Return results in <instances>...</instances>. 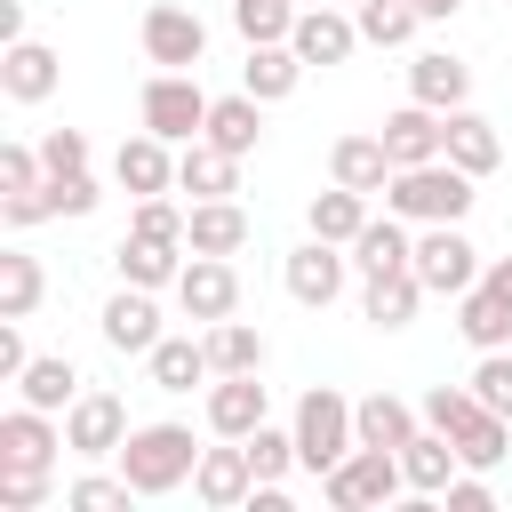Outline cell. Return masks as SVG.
<instances>
[{"label":"cell","mask_w":512,"mask_h":512,"mask_svg":"<svg viewBox=\"0 0 512 512\" xmlns=\"http://www.w3.org/2000/svg\"><path fill=\"white\" fill-rule=\"evenodd\" d=\"M472 184H480V176H464L456 160L392 168V184H384V208H392L400 224H456V216L472 208Z\"/></svg>","instance_id":"1"},{"label":"cell","mask_w":512,"mask_h":512,"mask_svg":"<svg viewBox=\"0 0 512 512\" xmlns=\"http://www.w3.org/2000/svg\"><path fill=\"white\" fill-rule=\"evenodd\" d=\"M192 464H200V448H192L184 424H136V432L120 440V480H128L136 496H168V488H184Z\"/></svg>","instance_id":"2"},{"label":"cell","mask_w":512,"mask_h":512,"mask_svg":"<svg viewBox=\"0 0 512 512\" xmlns=\"http://www.w3.org/2000/svg\"><path fill=\"white\" fill-rule=\"evenodd\" d=\"M296 464L304 472H328V464H344L352 448H360V432H352V400L336 392V384H312L304 400H296Z\"/></svg>","instance_id":"3"},{"label":"cell","mask_w":512,"mask_h":512,"mask_svg":"<svg viewBox=\"0 0 512 512\" xmlns=\"http://www.w3.org/2000/svg\"><path fill=\"white\" fill-rule=\"evenodd\" d=\"M400 488H408V472H400V456H392V448H352L344 464H328V472H320V496H328L336 512L392 504Z\"/></svg>","instance_id":"4"},{"label":"cell","mask_w":512,"mask_h":512,"mask_svg":"<svg viewBox=\"0 0 512 512\" xmlns=\"http://www.w3.org/2000/svg\"><path fill=\"white\" fill-rule=\"evenodd\" d=\"M208 104H216V96H200L192 72H152V80H144V128L168 136V144H192V136L208 128Z\"/></svg>","instance_id":"5"},{"label":"cell","mask_w":512,"mask_h":512,"mask_svg":"<svg viewBox=\"0 0 512 512\" xmlns=\"http://www.w3.org/2000/svg\"><path fill=\"white\" fill-rule=\"evenodd\" d=\"M144 56H152L160 72H192V64L208 56V24H200L184 0H152V8H144Z\"/></svg>","instance_id":"6"},{"label":"cell","mask_w":512,"mask_h":512,"mask_svg":"<svg viewBox=\"0 0 512 512\" xmlns=\"http://www.w3.org/2000/svg\"><path fill=\"white\" fill-rule=\"evenodd\" d=\"M408 264H416V280H424L432 296H464V288L480 280V248H472L456 224H432V232L416 240V256H408Z\"/></svg>","instance_id":"7"},{"label":"cell","mask_w":512,"mask_h":512,"mask_svg":"<svg viewBox=\"0 0 512 512\" xmlns=\"http://www.w3.org/2000/svg\"><path fill=\"white\" fill-rule=\"evenodd\" d=\"M280 272H288V296H296L304 312H328V304L344 296L352 256H336V240H320V232H312L304 248H288V264H280Z\"/></svg>","instance_id":"8"},{"label":"cell","mask_w":512,"mask_h":512,"mask_svg":"<svg viewBox=\"0 0 512 512\" xmlns=\"http://www.w3.org/2000/svg\"><path fill=\"white\" fill-rule=\"evenodd\" d=\"M128 432H136V424H128V408H120L112 392H80V400L64 408V448H72V456H120Z\"/></svg>","instance_id":"9"},{"label":"cell","mask_w":512,"mask_h":512,"mask_svg":"<svg viewBox=\"0 0 512 512\" xmlns=\"http://www.w3.org/2000/svg\"><path fill=\"white\" fill-rule=\"evenodd\" d=\"M384 152H392V168H424V160H448V112H432V104H400L392 120H384Z\"/></svg>","instance_id":"10"},{"label":"cell","mask_w":512,"mask_h":512,"mask_svg":"<svg viewBox=\"0 0 512 512\" xmlns=\"http://www.w3.org/2000/svg\"><path fill=\"white\" fill-rule=\"evenodd\" d=\"M176 304H184V320H232L240 312V272L224 256H192L176 272Z\"/></svg>","instance_id":"11"},{"label":"cell","mask_w":512,"mask_h":512,"mask_svg":"<svg viewBox=\"0 0 512 512\" xmlns=\"http://www.w3.org/2000/svg\"><path fill=\"white\" fill-rule=\"evenodd\" d=\"M192 496H200L208 512L248 504V496H256V464H248V448H240V440H232V448H200V464H192Z\"/></svg>","instance_id":"12"},{"label":"cell","mask_w":512,"mask_h":512,"mask_svg":"<svg viewBox=\"0 0 512 512\" xmlns=\"http://www.w3.org/2000/svg\"><path fill=\"white\" fill-rule=\"evenodd\" d=\"M288 48L304 56V64H344L352 48H360V16H336V8H296V32H288Z\"/></svg>","instance_id":"13"},{"label":"cell","mask_w":512,"mask_h":512,"mask_svg":"<svg viewBox=\"0 0 512 512\" xmlns=\"http://www.w3.org/2000/svg\"><path fill=\"white\" fill-rule=\"evenodd\" d=\"M112 176H120V192H136V200H152V192H168L176 184V152H168V136H128L120 152H112Z\"/></svg>","instance_id":"14"},{"label":"cell","mask_w":512,"mask_h":512,"mask_svg":"<svg viewBox=\"0 0 512 512\" xmlns=\"http://www.w3.org/2000/svg\"><path fill=\"white\" fill-rule=\"evenodd\" d=\"M184 248H192V256H240V248H248V208H240V200H192Z\"/></svg>","instance_id":"15"},{"label":"cell","mask_w":512,"mask_h":512,"mask_svg":"<svg viewBox=\"0 0 512 512\" xmlns=\"http://www.w3.org/2000/svg\"><path fill=\"white\" fill-rule=\"evenodd\" d=\"M264 408H272V392H264L256 376H224V384H208V432H216V440H248V432L264 424Z\"/></svg>","instance_id":"16"},{"label":"cell","mask_w":512,"mask_h":512,"mask_svg":"<svg viewBox=\"0 0 512 512\" xmlns=\"http://www.w3.org/2000/svg\"><path fill=\"white\" fill-rule=\"evenodd\" d=\"M56 80H64L56 48H40V40H8V56H0V88H8L16 104H48Z\"/></svg>","instance_id":"17"},{"label":"cell","mask_w":512,"mask_h":512,"mask_svg":"<svg viewBox=\"0 0 512 512\" xmlns=\"http://www.w3.org/2000/svg\"><path fill=\"white\" fill-rule=\"evenodd\" d=\"M176 184H184L192 200H232V184H240V152H224V144L192 136V144L176 152Z\"/></svg>","instance_id":"18"},{"label":"cell","mask_w":512,"mask_h":512,"mask_svg":"<svg viewBox=\"0 0 512 512\" xmlns=\"http://www.w3.org/2000/svg\"><path fill=\"white\" fill-rule=\"evenodd\" d=\"M112 264H120V280H128V288H176L184 248H176V240H152V232H120Z\"/></svg>","instance_id":"19"},{"label":"cell","mask_w":512,"mask_h":512,"mask_svg":"<svg viewBox=\"0 0 512 512\" xmlns=\"http://www.w3.org/2000/svg\"><path fill=\"white\" fill-rule=\"evenodd\" d=\"M456 336H464L472 352H504V344H512V304H504L488 280H472V288L456 296Z\"/></svg>","instance_id":"20"},{"label":"cell","mask_w":512,"mask_h":512,"mask_svg":"<svg viewBox=\"0 0 512 512\" xmlns=\"http://www.w3.org/2000/svg\"><path fill=\"white\" fill-rule=\"evenodd\" d=\"M408 96L432 104V112H456V104L472 96V64H456L448 48H424V56L408 64Z\"/></svg>","instance_id":"21"},{"label":"cell","mask_w":512,"mask_h":512,"mask_svg":"<svg viewBox=\"0 0 512 512\" xmlns=\"http://www.w3.org/2000/svg\"><path fill=\"white\" fill-rule=\"evenodd\" d=\"M56 448H64V432L48 424V408H8L0 416V464H56Z\"/></svg>","instance_id":"22"},{"label":"cell","mask_w":512,"mask_h":512,"mask_svg":"<svg viewBox=\"0 0 512 512\" xmlns=\"http://www.w3.org/2000/svg\"><path fill=\"white\" fill-rule=\"evenodd\" d=\"M400 472H408V488H416V496H440V488L464 472V456H456V440H448V432H432V424H424V432H408Z\"/></svg>","instance_id":"23"},{"label":"cell","mask_w":512,"mask_h":512,"mask_svg":"<svg viewBox=\"0 0 512 512\" xmlns=\"http://www.w3.org/2000/svg\"><path fill=\"white\" fill-rule=\"evenodd\" d=\"M328 176L352 184V192H384V184H392V152H384V136H336V144H328Z\"/></svg>","instance_id":"24"},{"label":"cell","mask_w":512,"mask_h":512,"mask_svg":"<svg viewBox=\"0 0 512 512\" xmlns=\"http://www.w3.org/2000/svg\"><path fill=\"white\" fill-rule=\"evenodd\" d=\"M432 288L416 280V264H400V272H376L368 288H360V312L376 320V328H408L416 320V304H424Z\"/></svg>","instance_id":"25"},{"label":"cell","mask_w":512,"mask_h":512,"mask_svg":"<svg viewBox=\"0 0 512 512\" xmlns=\"http://www.w3.org/2000/svg\"><path fill=\"white\" fill-rule=\"evenodd\" d=\"M104 344H112V352H152V344H160L152 288H120V296L104 304Z\"/></svg>","instance_id":"26"},{"label":"cell","mask_w":512,"mask_h":512,"mask_svg":"<svg viewBox=\"0 0 512 512\" xmlns=\"http://www.w3.org/2000/svg\"><path fill=\"white\" fill-rule=\"evenodd\" d=\"M200 136L248 160V152H256V136H264V96H248V88H240V96H216V104H208V128H200Z\"/></svg>","instance_id":"27"},{"label":"cell","mask_w":512,"mask_h":512,"mask_svg":"<svg viewBox=\"0 0 512 512\" xmlns=\"http://www.w3.org/2000/svg\"><path fill=\"white\" fill-rule=\"evenodd\" d=\"M352 432H360V448H408V432H416V408L408 400H392V392H368V400H352Z\"/></svg>","instance_id":"28"},{"label":"cell","mask_w":512,"mask_h":512,"mask_svg":"<svg viewBox=\"0 0 512 512\" xmlns=\"http://www.w3.org/2000/svg\"><path fill=\"white\" fill-rule=\"evenodd\" d=\"M296 80H304V56H296L288 40H264V48H248V64H240V88L264 96V104H280Z\"/></svg>","instance_id":"29"},{"label":"cell","mask_w":512,"mask_h":512,"mask_svg":"<svg viewBox=\"0 0 512 512\" xmlns=\"http://www.w3.org/2000/svg\"><path fill=\"white\" fill-rule=\"evenodd\" d=\"M448 160L464 168V176H488L496 160H504V136H496V120H480V112H448Z\"/></svg>","instance_id":"30"},{"label":"cell","mask_w":512,"mask_h":512,"mask_svg":"<svg viewBox=\"0 0 512 512\" xmlns=\"http://www.w3.org/2000/svg\"><path fill=\"white\" fill-rule=\"evenodd\" d=\"M304 224H312L320 240H336V248H352V240H360V224H368V192H352V184H328V192H312V208H304Z\"/></svg>","instance_id":"31"},{"label":"cell","mask_w":512,"mask_h":512,"mask_svg":"<svg viewBox=\"0 0 512 512\" xmlns=\"http://www.w3.org/2000/svg\"><path fill=\"white\" fill-rule=\"evenodd\" d=\"M208 368L216 376H264V336L248 328V320H208Z\"/></svg>","instance_id":"32"},{"label":"cell","mask_w":512,"mask_h":512,"mask_svg":"<svg viewBox=\"0 0 512 512\" xmlns=\"http://www.w3.org/2000/svg\"><path fill=\"white\" fill-rule=\"evenodd\" d=\"M144 368H152V392H192L200 376H216L208 368V344H192V336H160L144 352Z\"/></svg>","instance_id":"33"},{"label":"cell","mask_w":512,"mask_h":512,"mask_svg":"<svg viewBox=\"0 0 512 512\" xmlns=\"http://www.w3.org/2000/svg\"><path fill=\"white\" fill-rule=\"evenodd\" d=\"M408 256H416V240L400 232V216H384V224L368 216V224H360V240H352V272H360V280H376V272H400Z\"/></svg>","instance_id":"34"},{"label":"cell","mask_w":512,"mask_h":512,"mask_svg":"<svg viewBox=\"0 0 512 512\" xmlns=\"http://www.w3.org/2000/svg\"><path fill=\"white\" fill-rule=\"evenodd\" d=\"M16 392H24L32 408H48V416H56V408H72V400H80V368H72L64 352H40V360H24Z\"/></svg>","instance_id":"35"},{"label":"cell","mask_w":512,"mask_h":512,"mask_svg":"<svg viewBox=\"0 0 512 512\" xmlns=\"http://www.w3.org/2000/svg\"><path fill=\"white\" fill-rule=\"evenodd\" d=\"M504 448H512V416H496V408H480V416L456 432L464 472H496V464H504Z\"/></svg>","instance_id":"36"},{"label":"cell","mask_w":512,"mask_h":512,"mask_svg":"<svg viewBox=\"0 0 512 512\" xmlns=\"http://www.w3.org/2000/svg\"><path fill=\"white\" fill-rule=\"evenodd\" d=\"M40 256H24V248H8L0 256V320H32V304H40Z\"/></svg>","instance_id":"37"},{"label":"cell","mask_w":512,"mask_h":512,"mask_svg":"<svg viewBox=\"0 0 512 512\" xmlns=\"http://www.w3.org/2000/svg\"><path fill=\"white\" fill-rule=\"evenodd\" d=\"M232 32H240L248 48L288 40V32H296V0H232Z\"/></svg>","instance_id":"38"},{"label":"cell","mask_w":512,"mask_h":512,"mask_svg":"<svg viewBox=\"0 0 512 512\" xmlns=\"http://www.w3.org/2000/svg\"><path fill=\"white\" fill-rule=\"evenodd\" d=\"M352 16H360V40H376V48H400V40H408V32L424 24V16L408 8V0H360Z\"/></svg>","instance_id":"39"},{"label":"cell","mask_w":512,"mask_h":512,"mask_svg":"<svg viewBox=\"0 0 512 512\" xmlns=\"http://www.w3.org/2000/svg\"><path fill=\"white\" fill-rule=\"evenodd\" d=\"M472 416H480L472 384H432V392H424V424H432V432H448V440H456Z\"/></svg>","instance_id":"40"},{"label":"cell","mask_w":512,"mask_h":512,"mask_svg":"<svg viewBox=\"0 0 512 512\" xmlns=\"http://www.w3.org/2000/svg\"><path fill=\"white\" fill-rule=\"evenodd\" d=\"M240 448H248L256 480H288V472H296V432H272V424H256Z\"/></svg>","instance_id":"41"},{"label":"cell","mask_w":512,"mask_h":512,"mask_svg":"<svg viewBox=\"0 0 512 512\" xmlns=\"http://www.w3.org/2000/svg\"><path fill=\"white\" fill-rule=\"evenodd\" d=\"M48 504V464H0V512H40Z\"/></svg>","instance_id":"42"},{"label":"cell","mask_w":512,"mask_h":512,"mask_svg":"<svg viewBox=\"0 0 512 512\" xmlns=\"http://www.w3.org/2000/svg\"><path fill=\"white\" fill-rule=\"evenodd\" d=\"M40 192H48V216H96V200H104L88 168H72V176H48Z\"/></svg>","instance_id":"43"},{"label":"cell","mask_w":512,"mask_h":512,"mask_svg":"<svg viewBox=\"0 0 512 512\" xmlns=\"http://www.w3.org/2000/svg\"><path fill=\"white\" fill-rule=\"evenodd\" d=\"M472 400L496 408V416H512V352H480V368H472Z\"/></svg>","instance_id":"44"},{"label":"cell","mask_w":512,"mask_h":512,"mask_svg":"<svg viewBox=\"0 0 512 512\" xmlns=\"http://www.w3.org/2000/svg\"><path fill=\"white\" fill-rule=\"evenodd\" d=\"M184 216H192V208H176L168 192H152V200H136L128 232H152V240H176V248H184Z\"/></svg>","instance_id":"45"},{"label":"cell","mask_w":512,"mask_h":512,"mask_svg":"<svg viewBox=\"0 0 512 512\" xmlns=\"http://www.w3.org/2000/svg\"><path fill=\"white\" fill-rule=\"evenodd\" d=\"M128 496H136L128 480H96V472L64 488V504H72V512H128Z\"/></svg>","instance_id":"46"},{"label":"cell","mask_w":512,"mask_h":512,"mask_svg":"<svg viewBox=\"0 0 512 512\" xmlns=\"http://www.w3.org/2000/svg\"><path fill=\"white\" fill-rule=\"evenodd\" d=\"M40 168H48V176L88 168V136H80V128H48V136H40Z\"/></svg>","instance_id":"47"},{"label":"cell","mask_w":512,"mask_h":512,"mask_svg":"<svg viewBox=\"0 0 512 512\" xmlns=\"http://www.w3.org/2000/svg\"><path fill=\"white\" fill-rule=\"evenodd\" d=\"M32 184H48L40 152H24V144H0V192H32Z\"/></svg>","instance_id":"48"},{"label":"cell","mask_w":512,"mask_h":512,"mask_svg":"<svg viewBox=\"0 0 512 512\" xmlns=\"http://www.w3.org/2000/svg\"><path fill=\"white\" fill-rule=\"evenodd\" d=\"M440 496H448V512H488V504H496V496H488V480H480V472H456V480H448V488H440Z\"/></svg>","instance_id":"49"},{"label":"cell","mask_w":512,"mask_h":512,"mask_svg":"<svg viewBox=\"0 0 512 512\" xmlns=\"http://www.w3.org/2000/svg\"><path fill=\"white\" fill-rule=\"evenodd\" d=\"M0 216L24 232V224H40V216H48V192H40V184H32V192H0Z\"/></svg>","instance_id":"50"},{"label":"cell","mask_w":512,"mask_h":512,"mask_svg":"<svg viewBox=\"0 0 512 512\" xmlns=\"http://www.w3.org/2000/svg\"><path fill=\"white\" fill-rule=\"evenodd\" d=\"M24 360H32V352H24V336H16V320H0V376L16 384V376H24Z\"/></svg>","instance_id":"51"},{"label":"cell","mask_w":512,"mask_h":512,"mask_svg":"<svg viewBox=\"0 0 512 512\" xmlns=\"http://www.w3.org/2000/svg\"><path fill=\"white\" fill-rule=\"evenodd\" d=\"M480 280H488V288H496V296L512 304V256H496V264H480Z\"/></svg>","instance_id":"52"},{"label":"cell","mask_w":512,"mask_h":512,"mask_svg":"<svg viewBox=\"0 0 512 512\" xmlns=\"http://www.w3.org/2000/svg\"><path fill=\"white\" fill-rule=\"evenodd\" d=\"M408 8H416V16H424V24H448V16H456V8H464V0H408Z\"/></svg>","instance_id":"53"},{"label":"cell","mask_w":512,"mask_h":512,"mask_svg":"<svg viewBox=\"0 0 512 512\" xmlns=\"http://www.w3.org/2000/svg\"><path fill=\"white\" fill-rule=\"evenodd\" d=\"M296 8H312V0H296Z\"/></svg>","instance_id":"54"},{"label":"cell","mask_w":512,"mask_h":512,"mask_svg":"<svg viewBox=\"0 0 512 512\" xmlns=\"http://www.w3.org/2000/svg\"><path fill=\"white\" fill-rule=\"evenodd\" d=\"M352 8H360V0H352Z\"/></svg>","instance_id":"55"}]
</instances>
